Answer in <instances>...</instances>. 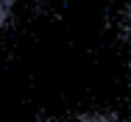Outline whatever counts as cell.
<instances>
[{
	"mask_svg": "<svg viewBox=\"0 0 131 122\" xmlns=\"http://www.w3.org/2000/svg\"><path fill=\"white\" fill-rule=\"evenodd\" d=\"M14 3H17V0H0V28L8 22V17H11V11H14Z\"/></svg>",
	"mask_w": 131,
	"mask_h": 122,
	"instance_id": "6da1fadb",
	"label": "cell"
},
{
	"mask_svg": "<svg viewBox=\"0 0 131 122\" xmlns=\"http://www.w3.org/2000/svg\"><path fill=\"white\" fill-rule=\"evenodd\" d=\"M128 33H131V20H128Z\"/></svg>",
	"mask_w": 131,
	"mask_h": 122,
	"instance_id": "3957f363",
	"label": "cell"
},
{
	"mask_svg": "<svg viewBox=\"0 0 131 122\" xmlns=\"http://www.w3.org/2000/svg\"><path fill=\"white\" fill-rule=\"evenodd\" d=\"M67 122H123L117 117H103V114H95V117H78V119H67Z\"/></svg>",
	"mask_w": 131,
	"mask_h": 122,
	"instance_id": "7a4b0ae2",
	"label": "cell"
}]
</instances>
